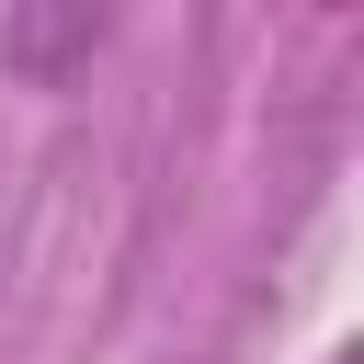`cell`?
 Segmentation results:
<instances>
[{
	"label": "cell",
	"instance_id": "obj_2",
	"mask_svg": "<svg viewBox=\"0 0 364 364\" xmlns=\"http://www.w3.org/2000/svg\"><path fill=\"white\" fill-rule=\"evenodd\" d=\"M330 364H364V353H330Z\"/></svg>",
	"mask_w": 364,
	"mask_h": 364
},
{
	"label": "cell",
	"instance_id": "obj_1",
	"mask_svg": "<svg viewBox=\"0 0 364 364\" xmlns=\"http://www.w3.org/2000/svg\"><path fill=\"white\" fill-rule=\"evenodd\" d=\"M102 46V11H23L11 23V68H34V80H57L68 57H91Z\"/></svg>",
	"mask_w": 364,
	"mask_h": 364
}]
</instances>
